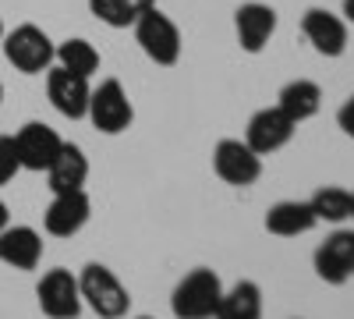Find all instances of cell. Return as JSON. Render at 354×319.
<instances>
[{"instance_id":"1","label":"cell","mask_w":354,"mask_h":319,"mask_svg":"<svg viewBox=\"0 0 354 319\" xmlns=\"http://www.w3.org/2000/svg\"><path fill=\"white\" fill-rule=\"evenodd\" d=\"M78 291L82 302L93 309L100 319H121L131 309V295L128 287L117 280V273L103 263H85L78 273Z\"/></svg>"},{"instance_id":"2","label":"cell","mask_w":354,"mask_h":319,"mask_svg":"<svg viewBox=\"0 0 354 319\" xmlns=\"http://www.w3.org/2000/svg\"><path fill=\"white\" fill-rule=\"evenodd\" d=\"M220 298H223V280L213 270L195 266L181 284L174 287L170 309H174L177 319H216Z\"/></svg>"},{"instance_id":"3","label":"cell","mask_w":354,"mask_h":319,"mask_svg":"<svg viewBox=\"0 0 354 319\" xmlns=\"http://www.w3.org/2000/svg\"><path fill=\"white\" fill-rule=\"evenodd\" d=\"M4 57H8V64L15 71H21V75H43V71L53 68L57 46L39 25L25 21V25L11 28V33H4Z\"/></svg>"},{"instance_id":"4","label":"cell","mask_w":354,"mask_h":319,"mask_svg":"<svg viewBox=\"0 0 354 319\" xmlns=\"http://www.w3.org/2000/svg\"><path fill=\"white\" fill-rule=\"evenodd\" d=\"M135 43L142 46V53L149 57L153 64H163V68H174L181 61V28L174 25L170 15H163L160 8H149L135 25Z\"/></svg>"},{"instance_id":"5","label":"cell","mask_w":354,"mask_h":319,"mask_svg":"<svg viewBox=\"0 0 354 319\" xmlns=\"http://www.w3.org/2000/svg\"><path fill=\"white\" fill-rule=\"evenodd\" d=\"M88 121H93L103 135H121L131 128L135 121V107L124 93V85L117 82V78H103L93 96H88V113H85Z\"/></svg>"},{"instance_id":"6","label":"cell","mask_w":354,"mask_h":319,"mask_svg":"<svg viewBox=\"0 0 354 319\" xmlns=\"http://www.w3.org/2000/svg\"><path fill=\"white\" fill-rule=\"evenodd\" d=\"M213 170L223 185L248 188L262 178V156L241 138H220L213 149Z\"/></svg>"},{"instance_id":"7","label":"cell","mask_w":354,"mask_h":319,"mask_svg":"<svg viewBox=\"0 0 354 319\" xmlns=\"http://www.w3.org/2000/svg\"><path fill=\"white\" fill-rule=\"evenodd\" d=\"M36 302L43 316L50 319H78L82 316V291H78V277L64 266L46 270L43 280L36 284Z\"/></svg>"},{"instance_id":"8","label":"cell","mask_w":354,"mask_h":319,"mask_svg":"<svg viewBox=\"0 0 354 319\" xmlns=\"http://www.w3.org/2000/svg\"><path fill=\"white\" fill-rule=\"evenodd\" d=\"M312 266H315V277L322 284L344 287L354 277V230H347V227L333 230V235L315 248Z\"/></svg>"},{"instance_id":"9","label":"cell","mask_w":354,"mask_h":319,"mask_svg":"<svg viewBox=\"0 0 354 319\" xmlns=\"http://www.w3.org/2000/svg\"><path fill=\"white\" fill-rule=\"evenodd\" d=\"M46 96L53 103V110L61 118H71V121H82L88 113V96H93V85H88L85 75H75L68 68H50L46 71Z\"/></svg>"},{"instance_id":"10","label":"cell","mask_w":354,"mask_h":319,"mask_svg":"<svg viewBox=\"0 0 354 319\" xmlns=\"http://www.w3.org/2000/svg\"><path fill=\"white\" fill-rule=\"evenodd\" d=\"M88 217H93V199L85 195V188L57 192L50 199L46 213H43V227H46V235H53V238H75L78 230L88 224Z\"/></svg>"},{"instance_id":"11","label":"cell","mask_w":354,"mask_h":319,"mask_svg":"<svg viewBox=\"0 0 354 319\" xmlns=\"http://www.w3.org/2000/svg\"><path fill=\"white\" fill-rule=\"evenodd\" d=\"M294 131H298V125H294L280 107H262V110L252 113L245 142L259 156H270V153H277V149L287 146V142L294 138Z\"/></svg>"},{"instance_id":"12","label":"cell","mask_w":354,"mask_h":319,"mask_svg":"<svg viewBox=\"0 0 354 319\" xmlns=\"http://www.w3.org/2000/svg\"><path fill=\"white\" fill-rule=\"evenodd\" d=\"M15 146H18L21 170H46L57 160V153H61L64 138L57 135L50 125H43V121H28V125L18 128Z\"/></svg>"},{"instance_id":"13","label":"cell","mask_w":354,"mask_h":319,"mask_svg":"<svg viewBox=\"0 0 354 319\" xmlns=\"http://www.w3.org/2000/svg\"><path fill=\"white\" fill-rule=\"evenodd\" d=\"M301 33L322 57H340L347 50V21L340 15H330L326 8H308L301 15Z\"/></svg>"},{"instance_id":"14","label":"cell","mask_w":354,"mask_h":319,"mask_svg":"<svg viewBox=\"0 0 354 319\" xmlns=\"http://www.w3.org/2000/svg\"><path fill=\"white\" fill-rule=\"evenodd\" d=\"M234 28H238V43L245 53H262L266 43L277 33V11L270 4H259V0H248L234 11Z\"/></svg>"},{"instance_id":"15","label":"cell","mask_w":354,"mask_h":319,"mask_svg":"<svg viewBox=\"0 0 354 319\" xmlns=\"http://www.w3.org/2000/svg\"><path fill=\"white\" fill-rule=\"evenodd\" d=\"M43 259V235L28 224H8L0 230V263L15 270H36Z\"/></svg>"},{"instance_id":"16","label":"cell","mask_w":354,"mask_h":319,"mask_svg":"<svg viewBox=\"0 0 354 319\" xmlns=\"http://www.w3.org/2000/svg\"><path fill=\"white\" fill-rule=\"evenodd\" d=\"M262 224L277 238H298V235H308V230L319 224V217L312 213L308 199L305 202L301 199H283V202H277V206L266 210V220Z\"/></svg>"},{"instance_id":"17","label":"cell","mask_w":354,"mask_h":319,"mask_svg":"<svg viewBox=\"0 0 354 319\" xmlns=\"http://www.w3.org/2000/svg\"><path fill=\"white\" fill-rule=\"evenodd\" d=\"M46 181H50V192H78L85 188L88 181V156L82 146H75V142H64L61 153H57V160L46 167Z\"/></svg>"},{"instance_id":"18","label":"cell","mask_w":354,"mask_h":319,"mask_svg":"<svg viewBox=\"0 0 354 319\" xmlns=\"http://www.w3.org/2000/svg\"><path fill=\"white\" fill-rule=\"evenodd\" d=\"M277 107L287 113L294 125H301V121H308V118H315V113H319V107H322V89H319L312 78H294V82H287L283 89H280Z\"/></svg>"},{"instance_id":"19","label":"cell","mask_w":354,"mask_h":319,"mask_svg":"<svg viewBox=\"0 0 354 319\" xmlns=\"http://www.w3.org/2000/svg\"><path fill=\"white\" fill-rule=\"evenodd\" d=\"M216 319H262V287L255 280H238L223 291Z\"/></svg>"},{"instance_id":"20","label":"cell","mask_w":354,"mask_h":319,"mask_svg":"<svg viewBox=\"0 0 354 319\" xmlns=\"http://www.w3.org/2000/svg\"><path fill=\"white\" fill-rule=\"evenodd\" d=\"M149 8H156V0H88V11L110 28L135 25Z\"/></svg>"},{"instance_id":"21","label":"cell","mask_w":354,"mask_h":319,"mask_svg":"<svg viewBox=\"0 0 354 319\" xmlns=\"http://www.w3.org/2000/svg\"><path fill=\"white\" fill-rule=\"evenodd\" d=\"M61 68H68V71H75V75H85V78H93L96 71H100V50L88 43V39H82V36H75V39H64L61 46H57V57H53Z\"/></svg>"},{"instance_id":"22","label":"cell","mask_w":354,"mask_h":319,"mask_svg":"<svg viewBox=\"0 0 354 319\" xmlns=\"http://www.w3.org/2000/svg\"><path fill=\"white\" fill-rule=\"evenodd\" d=\"M308 206L319 217V224H344L351 220V192L340 185H322L308 199Z\"/></svg>"},{"instance_id":"23","label":"cell","mask_w":354,"mask_h":319,"mask_svg":"<svg viewBox=\"0 0 354 319\" xmlns=\"http://www.w3.org/2000/svg\"><path fill=\"white\" fill-rule=\"evenodd\" d=\"M21 170L18 160V146H15V135H0V185L15 181V174Z\"/></svg>"},{"instance_id":"24","label":"cell","mask_w":354,"mask_h":319,"mask_svg":"<svg viewBox=\"0 0 354 319\" xmlns=\"http://www.w3.org/2000/svg\"><path fill=\"white\" fill-rule=\"evenodd\" d=\"M337 125H340V131H344L347 138H354V96H347L344 107L337 110Z\"/></svg>"},{"instance_id":"25","label":"cell","mask_w":354,"mask_h":319,"mask_svg":"<svg viewBox=\"0 0 354 319\" xmlns=\"http://www.w3.org/2000/svg\"><path fill=\"white\" fill-rule=\"evenodd\" d=\"M8 224H11V213H8V202L0 199V230H4Z\"/></svg>"},{"instance_id":"26","label":"cell","mask_w":354,"mask_h":319,"mask_svg":"<svg viewBox=\"0 0 354 319\" xmlns=\"http://www.w3.org/2000/svg\"><path fill=\"white\" fill-rule=\"evenodd\" d=\"M344 18L354 21V0H344Z\"/></svg>"},{"instance_id":"27","label":"cell","mask_w":354,"mask_h":319,"mask_svg":"<svg viewBox=\"0 0 354 319\" xmlns=\"http://www.w3.org/2000/svg\"><path fill=\"white\" fill-rule=\"evenodd\" d=\"M4 33H8V28H4V11H0V39H4Z\"/></svg>"},{"instance_id":"28","label":"cell","mask_w":354,"mask_h":319,"mask_svg":"<svg viewBox=\"0 0 354 319\" xmlns=\"http://www.w3.org/2000/svg\"><path fill=\"white\" fill-rule=\"evenodd\" d=\"M351 220H354V192H351Z\"/></svg>"},{"instance_id":"29","label":"cell","mask_w":354,"mask_h":319,"mask_svg":"<svg viewBox=\"0 0 354 319\" xmlns=\"http://www.w3.org/2000/svg\"><path fill=\"white\" fill-rule=\"evenodd\" d=\"M0 100H4V82H0Z\"/></svg>"},{"instance_id":"30","label":"cell","mask_w":354,"mask_h":319,"mask_svg":"<svg viewBox=\"0 0 354 319\" xmlns=\"http://www.w3.org/2000/svg\"><path fill=\"white\" fill-rule=\"evenodd\" d=\"M138 319H153V316H138Z\"/></svg>"}]
</instances>
